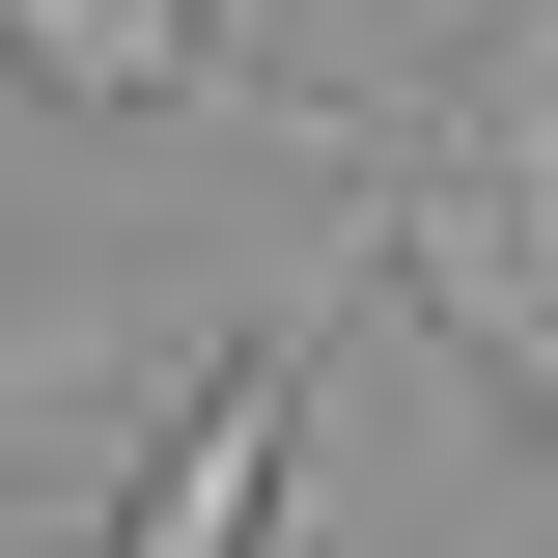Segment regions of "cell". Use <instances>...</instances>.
<instances>
[{"label": "cell", "instance_id": "cell-2", "mask_svg": "<svg viewBox=\"0 0 558 558\" xmlns=\"http://www.w3.org/2000/svg\"><path fill=\"white\" fill-rule=\"evenodd\" d=\"M307 363H336V307L223 336L196 391H168V447L112 475V531H84V558H279V475H307Z\"/></svg>", "mask_w": 558, "mask_h": 558}, {"label": "cell", "instance_id": "cell-5", "mask_svg": "<svg viewBox=\"0 0 558 558\" xmlns=\"http://www.w3.org/2000/svg\"><path fill=\"white\" fill-rule=\"evenodd\" d=\"M252 28H279V0H223V57H252Z\"/></svg>", "mask_w": 558, "mask_h": 558}, {"label": "cell", "instance_id": "cell-4", "mask_svg": "<svg viewBox=\"0 0 558 558\" xmlns=\"http://www.w3.org/2000/svg\"><path fill=\"white\" fill-rule=\"evenodd\" d=\"M112 363H140V336H112V307H57V336H0V447H57V418H84V391H112Z\"/></svg>", "mask_w": 558, "mask_h": 558}, {"label": "cell", "instance_id": "cell-3", "mask_svg": "<svg viewBox=\"0 0 558 558\" xmlns=\"http://www.w3.org/2000/svg\"><path fill=\"white\" fill-rule=\"evenodd\" d=\"M0 84L28 112H196L252 57H223V0H0Z\"/></svg>", "mask_w": 558, "mask_h": 558}, {"label": "cell", "instance_id": "cell-1", "mask_svg": "<svg viewBox=\"0 0 558 558\" xmlns=\"http://www.w3.org/2000/svg\"><path fill=\"white\" fill-rule=\"evenodd\" d=\"M391 279L502 363V418L558 447V0H502L475 57H447V112H418V168H391Z\"/></svg>", "mask_w": 558, "mask_h": 558}]
</instances>
